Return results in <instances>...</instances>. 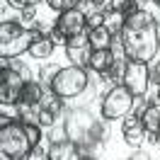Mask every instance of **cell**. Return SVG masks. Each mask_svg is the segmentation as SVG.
Wrapping results in <instances>:
<instances>
[{
  "instance_id": "cell-1",
  "label": "cell",
  "mask_w": 160,
  "mask_h": 160,
  "mask_svg": "<svg viewBox=\"0 0 160 160\" xmlns=\"http://www.w3.org/2000/svg\"><path fill=\"white\" fill-rule=\"evenodd\" d=\"M119 44L126 61H138V63L155 61L160 49V29L155 17L146 10H138L136 15L126 17V24L119 34Z\"/></svg>"
},
{
  "instance_id": "cell-2",
  "label": "cell",
  "mask_w": 160,
  "mask_h": 160,
  "mask_svg": "<svg viewBox=\"0 0 160 160\" xmlns=\"http://www.w3.org/2000/svg\"><path fill=\"white\" fill-rule=\"evenodd\" d=\"M63 133H66V138H70L75 146H78L80 158L92 155L95 148L109 136V131H107V121L97 119V117H95L90 109H85V107H75V109L66 112V119H63Z\"/></svg>"
},
{
  "instance_id": "cell-3",
  "label": "cell",
  "mask_w": 160,
  "mask_h": 160,
  "mask_svg": "<svg viewBox=\"0 0 160 160\" xmlns=\"http://www.w3.org/2000/svg\"><path fill=\"white\" fill-rule=\"evenodd\" d=\"M90 85V73L82 66H66L56 73V78L51 80L49 90L53 95H58L61 100H73L80 97Z\"/></svg>"
},
{
  "instance_id": "cell-4",
  "label": "cell",
  "mask_w": 160,
  "mask_h": 160,
  "mask_svg": "<svg viewBox=\"0 0 160 160\" xmlns=\"http://www.w3.org/2000/svg\"><path fill=\"white\" fill-rule=\"evenodd\" d=\"M0 153L10 160H27L32 155V141L20 119H12L10 124L0 126Z\"/></svg>"
},
{
  "instance_id": "cell-5",
  "label": "cell",
  "mask_w": 160,
  "mask_h": 160,
  "mask_svg": "<svg viewBox=\"0 0 160 160\" xmlns=\"http://www.w3.org/2000/svg\"><path fill=\"white\" fill-rule=\"evenodd\" d=\"M29 29H24L20 20H2L0 22V58H17L24 51H29L32 44Z\"/></svg>"
},
{
  "instance_id": "cell-6",
  "label": "cell",
  "mask_w": 160,
  "mask_h": 160,
  "mask_svg": "<svg viewBox=\"0 0 160 160\" xmlns=\"http://www.w3.org/2000/svg\"><path fill=\"white\" fill-rule=\"evenodd\" d=\"M133 95H131L124 85H112L102 97V119L104 121H117L126 119L133 112Z\"/></svg>"
},
{
  "instance_id": "cell-7",
  "label": "cell",
  "mask_w": 160,
  "mask_h": 160,
  "mask_svg": "<svg viewBox=\"0 0 160 160\" xmlns=\"http://www.w3.org/2000/svg\"><path fill=\"white\" fill-rule=\"evenodd\" d=\"M121 85L138 100V97H146L150 85V73H148V63H138V61H126V70H124V78H121Z\"/></svg>"
},
{
  "instance_id": "cell-8",
  "label": "cell",
  "mask_w": 160,
  "mask_h": 160,
  "mask_svg": "<svg viewBox=\"0 0 160 160\" xmlns=\"http://www.w3.org/2000/svg\"><path fill=\"white\" fill-rule=\"evenodd\" d=\"M27 80L22 78V73L12 68H0V102L2 107L8 104H20V95Z\"/></svg>"
},
{
  "instance_id": "cell-9",
  "label": "cell",
  "mask_w": 160,
  "mask_h": 160,
  "mask_svg": "<svg viewBox=\"0 0 160 160\" xmlns=\"http://www.w3.org/2000/svg\"><path fill=\"white\" fill-rule=\"evenodd\" d=\"M56 27L63 32L66 39H73V37H80V34H88V15L80 8H73V10H66L56 17Z\"/></svg>"
},
{
  "instance_id": "cell-10",
  "label": "cell",
  "mask_w": 160,
  "mask_h": 160,
  "mask_svg": "<svg viewBox=\"0 0 160 160\" xmlns=\"http://www.w3.org/2000/svg\"><path fill=\"white\" fill-rule=\"evenodd\" d=\"M121 136H124V143H129L131 148H141L143 146V141L148 136V131L143 126V121H141L138 114H129L124 124H121Z\"/></svg>"
},
{
  "instance_id": "cell-11",
  "label": "cell",
  "mask_w": 160,
  "mask_h": 160,
  "mask_svg": "<svg viewBox=\"0 0 160 160\" xmlns=\"http://www.w3.org/2000/svg\"><path fill=\"white\" fill-rule=\"evenodd\" d=\"M78 158H80V153H78V146L70 138H56L49 143L44 160H78Z\"/></svg>"
},
{
  "instance_id": "cell-12",
  "label": "cell",
  "mask_w": 160,
  "mask_h": 160,
  "mask_svg": "<svg viewBox=\"0 0 160 160\" xmlns=\"http://www.w3.org/2000/svg\"><path fill=\"white\" fill-rule=\"evenodd\" d=\"M114 61H117V56H114V51H112V49L90 51V58H88V70L97 73V75H102V73H109V68L114 66Z\"/></svg>"
},
{
  "instance_id": "cell-13",
  "label": "cell",
  "mask_w": 160,
  "mask_h": 160,
  "mask_svg": "<svg viewBox=\"0 0 160 160\" xmlns=\"http://www.w3.org/2000/svg\"><path fill=\"white\" fill-rule=\"evenodd\" d=\"M53 49H56V44L51 41V37L46 34V32H39V34H34L32 37V44H29V56L32 58H49L51 53H53Z\"/></svg>"
},
{
  "instance_id": "cell-14",
  "label": "cell",
  "mask_w": 160,
  "mask_h": 160,
  "mask_svg": "<svg viewBox=\"0 0 160 160\" xmlns=\"http://www.w3.org/2000/svg\"><path fill=\"white\" fill-rule=\"evenodd\" d=\"M141 117V121H143V126H146V131L148 133H160V102L153 100L148 102L143 109L136 112Z\"/></svg>"
},
{
  "instance_id": "cell-15",
  "label": "cell",
  "mask_w": 160,
  "mask_h": 160,
  "mask_svg": "<svg viewBox=\"0 0 160 160\" xmlns=\"http://www.w3.org/2000/svg\"><path fill=\"white\" fill-rule=\"evenodd\" d=\"M112 41H114V34H112L107 27H97V29L88 32V46H90L92 51L112 49Z\"/></svg>"
},
{
  "instance_id": "cell-16",
  "label": "cell",
  "mask_w": 160,
  "mask_h": 160,
  "mask_svg": "<svg viewBox=\"0 0 160 160\" xmlns=\"http://www.w3.org/2000/svg\"><path fill=\"white\" fill-rule=\"evenodd\" d=\"M44 92H46V88L39 80H27L24 88H22V95H20V104H39Z\"/></svg>"
},
{
  "instance_id": "cell-17",
  "label": "cell",
  "mask_w": 160,
  "mask_h": 160,
  "mask_svg": "<svg viewBox=\"0 0 160 160\" xmlns=\"http://www.w3.org/2000/svg\"><path fill=\"white\" fill-rule=\"evenodd\" d=\"M124 24H126V15L121 10H114V8H104V27L114 34V37H119L121 29H124Z\"/></svg>"
},
{
  "instance_id": "cell-18",
  "label": "cell",
  "mask_w": 160,
  "mask_h": 160,
  "mask_svg": "<svg viewBox=\"0 0 160 160\" xmlns=\"http://www.w3.org/2000/svg\"><path fill=\"white\" fill-rule=\"evenodd\" d=\"M46 5H49L51 10H56L61 15V12H66V10H73V8H80V2L82 0H44Z\"/></svg>"
},
{
  "instance_id": "cell-19",
  "label": "cell",
  "mask_w": 160,
  "mask_h": 160,
  "mask_svg": "<svg viewBox=\"0 0 160 160\" xmlns=\"http://www.w3.org/2000/svg\"><path fill=\"white\" fill-rule=\"evenodd\" d=\"M61 68H56V66H41L39 68V82L44 85V88H49L51 80L56 78V73H58Z\"/></svg>"
},
{
  "instance_id": "cell-20",
  "label": "cell",
  "mask_w": 160,
  "mask_h": 160,
  "mask_svg": "<svg viewBox=\"0 0 160 160\" xmlns=\"http://www.w3.org/2000/svg\"><path fill=\"white\" fill-rule=\"evenodd\" d=\"M22 124H24V131H27V136H29V141H32V148L39 146L41 143V126L39 124H27V121H22Z\"/></svg>"
},
{
  "instance_id": "cell-21",
  "label": "cell",
  "mask_w": 160,
  "mask_h": 160,
  "mask_svg": "<svg viewBox=\"0 0 160 160\" xmlns=\"http://www.w3.org/2000/svg\"><path fill=\"white\" fill-rule=\"evenodd\" d=\"M56 119H58V117H56L51 109H44V107H41V112H39V121H37V124H39L41 129H51Z\"/></svg>"
},
{
  "instance_id": "cell-22",
  "label": "cell",
  "mask_w": 160,
  "mask_h": 160,
  "mask_svg": "<svg viewBox=\"0 0 160 160\" xmlns=\"http://www.w3.org/2000/svg\"><path fill=\"white\" fill-rule=\"evenodd\" d=\"M97 27H104V10L102 12H90V15H88V32L97 29Z\"/></svg>"
},
{
  "instance_id": "cell-23",
  "label": "cell",
  "mask_w": 160,
  "mask_h": 160,
  "mask_svg": "<svg viewBox=\"0 0 160 160\" xmlns=\"http://www.w3.org/2000/svg\"><path fill=\"white\" fill-rule=\"evenodd\" d=\"M46 34L51 37V41H53L56 46H66V44H68V39L63 37V32H61L56 24H53V27H49V29H46Z\"/></svg>"
},
{
  "instance_id": "cell-24",
  "label": "cell",
  "mask_w": 160,
  "mask_h": 160,
  "mask_svg": "<svg viewBox=\"0 0 160 160\" xmlns=\"http://www.w3.org/2000/svg\"><path fill=\"white\" fill-rule=\"evenodd\" d=\"M41 0H5V5H12L15 10H27V8H32V5H39Z\"/></svg>"
},
{
  "instance_id": "cell-25",
  "label": "cell",
  "mask_w": 160,
  "mask_h": 160,
  "mask_svg": "<svg viewBox=\"0 0 160 160\" xmlns=\"http://www.w3.org/2000/svg\"><path fill=\"white\" fill-rule=\"evenodd\" d=\"M148 73H150V82H153V85H160V58L148 63Z\"/></svg>"
},
{
  "instance_id": "cell-26",
  "label": "cell",
  "mask_w": 160,
  "mask_h": 160,
  "mask_svg": "<svg viewBox=\"0 0 160 160\" xmlns=\"http://www.w3.org/2000/svg\"><path fill=\"white\" fill-rule=\"evenodd\" d=\"M85 46H88V34L73 37V39H68V44H66V49H85Z\"/></svg>"
},
{
  "instance_id": "cell-27",
  "label": "cell",
  "mask_w": 160,
  "mask_h": 160,
  "mask_svg": "<svg viewBox=\"0 0 160 160\" xmlns=\"http://www.w3.org/2000/svg\"><path fill=\"white\" fill-rule=\"evenodd\" d=\"M131 160H150V155H148V153H146V150L136 148V153L131 155Z\"/></svg>"
},
{
  "instance_id": "cell-28",
  "label": "cell",
  "mask_w": 160,
  "mask_h": 160,
  "mask_svg": "<svg viewBox=\"0 0 160 160\" xmlns=\"http://www.w3.org/2000/svg\"><path fill=\"white\" fill-rule=\"evenodd\" d=\"M78 160H97V158H92V155H85V158H78Z\"/></svg>"
},
{
  "instance_id": "cell-29",
  "label": "cell",
  "mask_w": 160,
  "mask_h": 160,
  "mask_svg": "<svg viewBox=\"0 0 160 160\" xmlns=\"http://www.w3.org/2000/svg\"><path fill=\"white\" fill-rule=\"evenodd\" d=\"M155 100H158V102H160V85H158V95H155Z\"/></svg>"
},
{
  "instance_id": "cell-30",
  "label": "cell",
  "mask_w": 160,
  "mask_h": 160,
  "mask_svg": "<svg viewBox=\"0 0 160 160\" xmlns=\"http://www.w3.org/2000/svg\"><path fill=\"white\" fill-rule=\"evenodd\" d=\"M153 2H155V5H158V8H160V0H153Z\"/></svg>"
},
{
  "instance_id": "cell-31",
  "label": "cell",
  "mask_w": 160,
  "mask_h": 160,
  "mask_svg": "<svg viewBox=\"0 0 160 160\" xmlns=\"http://www.w3.org/2000/svg\"><path fill=\"white\" fill-rule=\"evenodd\" d=\"M126 160H131V158H126Z\"/></svg>"
}]
</instances>
